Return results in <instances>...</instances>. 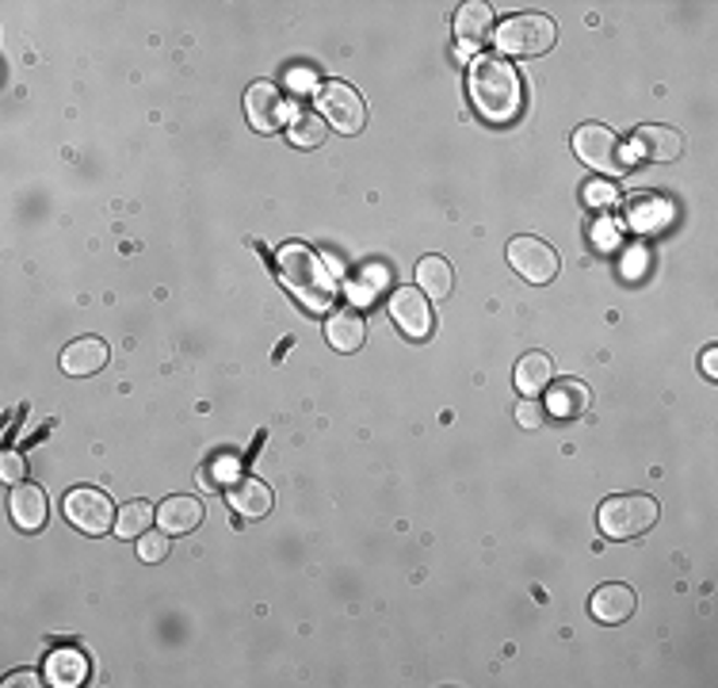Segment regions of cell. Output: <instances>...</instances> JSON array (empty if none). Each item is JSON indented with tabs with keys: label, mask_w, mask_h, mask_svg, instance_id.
<instances>
[{
	"label": "cell",
	"mask_w": 718,
	"mask_h": 688,
	"mask_svg": "<svg viewBox=\"0 0 718 688\" xmlns=\"http://www.w3.org/2000/svg\"><path fill=\"white\" fill-rule=\"evenodd\" d=\"M470 100L485 123H512L523 108V77L508 58L482 54L470 65Z\"/></svg>",
	"instance_id": "1"
},
{
	"label": "cell",
	"mask_w": 718,
	"mask_h": 688,
	"mask_svg": "<svg viewBox=\"0 0 718 688\" xmlns=\"http://www.w3.org/2000/svg\"><path fill=\"white\" fill-rule=\"evenodd\" d=\"M280 275L290 295H295L298 303L313 306V310H325L329 298H333V275H329V268L318 260V253L306 249V245H283Z\"/></svg>",
	"instance_id": "2"
},
{
	"label": "cell",
	"mask_w": 718,
	"mask_h": 688,
	"mask_svg": "<svg viewBox=\"0 0 718 688\" xmlns=\"http://www.w3.org/2000/svg\"><path fill=\"white\" fill-rule=\"evenodd\" d=\"M657 516H661V505L649 493H616L601 505L596 525L608 540H634L657 525Z\"/></svg>",
	"instance_id": "3"
},
{
	"label": "cell",
	"mask_w": 718,
	"mask_h": 688,
	"mask_svg": "<svg viewBox=\"0 0 718 688\" xmlns=\"http://www.w3.org/2000/svg\"><path fill=\"white\" fill-rule=\"evenodd\" d=\"M558 32H555V20L550 16H538V12H523V16H512L497 27L493 42L500 47V58L512 54V58H538L547 54L555 47Z\"/></svg>",
	"instance_id": "4"
},
{
	"label": "cell",
	"mask_w": 718,
	"mask_h": 688,
	"mask_svg": "<svg viewBox=\"0 0 718 688\" xmlns=\"http://www.w3.org/2000/svg\"><path fill=\"white\" fill-rule=\"evenodd\" d=\"M573 153L589 164V169L604 172V176H616V172L627 169V157H623V142H619L616 131L601 123H585L573 131Z\"/></svg>",
	"instance_id": "5"
},
{
	"label": "cell",
	"mask_w": 718,
	"mask_h": 688,
	"mask_svg": "<svg viewBox=\"0 0 718 688\" xmlns=\"http://www.w3.org/2000/svg\"><path fill=\"white\" fill-rule=\"evenodd\" d=\"M318 108L321 119L341 134H359L363 123H368V103L344 81H329V85L318 88Z\"/></svg>",
	"instance_id": "6"
},
{
	"label": "cell",
	"mask_w": 718,
	"mask_h": 688,
	"mask_svg": "<svg viewBox=\"0 0 718 688\" xmlns=\"http://www.w3.org/2000/svg\"><path fill=\"white\" fill-rule=\"evenodd\" d=\"M508 265L523 275L528 283H550L558 275V253L550 249L543 237H512L508 242Z\"/></svg>",
	"instance_id": "7"
},
{
	"label": "cell",
	"mask_w": 718,
	"mask_h": 688,
	"mask_svg": "<svg viewBox=\"0 0 718 688\" xmlns=\"http://www.w3.org/2000/svg\"><path fill=\"white\" fill-rule=\"evenodd\" d=\"M65 516H70V525L81 528V532L100 536L115 525L119 513H115V501H111L108 493L81 486V490H73L70 497H65Z\"/></svg>",
	"instance_id": "8"
},
{
	"label": "cell",
	"mask_w": 718,
	"mask_h": 688,
	"mask_svg": "<svg viewBox=\"0 0 718 688\" xmlns=\"http://www.w3.org/2000/svg\"><path fill=\"white\" fill-rule=\"evenodd\" d=\"M391 318L409 341H424L432 333V306L421 287H398L391 295Z\"/></svg>",
	"instance_id": "9"
},
{
	"label": "cell",
	"mask_w": 718,
	"mask_h": 688,
	"mask_svg": "<svg viewBox=\"0 0 718 688\" xmlns=\"http://www.w3.org/2000/svg\"><path fill=\"white\" fill-rule=\"evenodd\" d=\"M631 153L646 164H669L684 153V134L672 126H639L631 138Z\"/></svg>",
	"instance_id": "10"
},
{
	"label": "cell",
	"mask_w": 718,
	"mask_h": 688,
	"mask_svg": "<svg viewBox=\"0 0 718 688\" xmlns=\"http://www.w3.org/2000/svg\"><path fill=\"white\" fill-rule=\"evenodd\" d=\"M245 115H249L252 131H260V134L280 131L283 115H287V103H283L280 88H275L272 81H257V85L245 93Z\"/></svg>",
	"instance_id": "11"
},
{
	"label": "cell",
	"mask_w": 718,
	"mask_h": 688,
	"mask_svg": "<svg viewBox=\"0 0 718 688\" xmlns=\"http://www.w3.org/2000/svg\"><path fill=\"white\" fill-rule=\"evenodd\" d=\"M455 39H459L462 54H474V50H482L493 39V9L485 0H467L455 12Z\"/></svg>",
	"instance_id": "12"
},
{
	"label": "cell",
	"mask_w": 718,
	"mask_h": 688,
	"mask_svg": "<svg viewBox=\"0 0 718 688\" xmlns=\"http://www.w3.org/2000/svg\"><path fill=\"white\" fill-rule=\"evenodd\" d=\"M203 501L191 497V493H176V497H164V505L157 508V525L164 528L169 536H184V532H196L203 525Z\"/></svg>",
	"instance_id": "13"
},
{
	"label": "cell",
	"mask_w": 718,
	"mask_h": 688,
	"mask_svg": "<svg viewBox=\"0 0 718 688\" xmlns=\"http://www.w3.org/2000/svg\"><path fill=\"white\" fill-rule=\"evenodd\" d=\"M226 497H230V508H234L237 516H245V520H260V516H268L275 505V493L268 490V482H260V478H237L226 490Z\"/></svg>",
	"instance_id": "14"
},
{
	"label": "cell",
	"mask_w": 718,
	"mask_h": 688,
	"mask_svg": "<svg viewBox=\"0 0 718 688\" xmlns=\"http://www.w3.org/2000/svg\"><path fill=\"white\" fill-rule=\"evenodd\" d=\"M9 508H12V520H16L24 532H39V528L47 525V516H50L47 493H42L39 486H32V482H20L16 490H12Z\"/></svg>",
	"instance_id": "15"
},
{
	"label": "cell",
	"mask_w": 718,
	"mask_h": 688,
	"mask_svg": "<svg viewBox=\"0 0 718 688\" xmlns=\"http://www.w3.org/2000/svg\"><path fill=\"white\" fill-rule=\"evenodd\" d=\"M108 364V344L100 341V336H77L73 344H65L62 353V371L65 376H96V371Z\"/></svg>",
	"instance_id": "16"
},
{
	"label": "cell",
	"mask_w": 718,
	"mask_h": 688,
	"mask_svg": "<svg viewBox=\"0 0 718 688\" xmlns=\"http://www.w3.org/2000/svg\"><path fill=\"white\" fill-rule=\"evenodd\" d=\"M325 336L336 353H356L359 344L368 341V321H363L359 310H351V306L348 310H333L325 321Z\"/></svg>",
	"instance_id": "17"
},
{
	"label": "cell",
	"mask_w": 718,
	"mask_h": 688,
	"mask_svg": "<svg viewBox=\"0 0 718 688\" xmlns=\"http://www.w3.org/2000/svg\"><path fill=\"white\" fill-rule=\"evenodd\" d=\"M589 609H593V616L601 619V624H623V619H631L634 609H639V597L627 586H604L593 593Z\"/></svg>",
	"instance_id": "18"
},
{
	"label": "cell",
	"mask_w": 718,
	"mask_h": 688,
	"mask_svg": "<svg viewBox=\"0 0 718 688\" xmlns=\"http://www.w3.org/2000/svg\"><path fill=\"white\" fill-rule=\"evenodd\" d=\"M589 402H593V394H589V386L581 379H558V383L547 386L543 409L555 417H578L589 409Z\"/></svg>",
	"instance_id": "19"
},
{
	"label": "cell",
	"mask_w": 718,
	"mask_h": 688,
	"mask_svg": "<svg viewBox=\"0 0 718 688\" xmlns=\"http://www.w3.org/2000/svg\"><path fill=\"white\" fill-rule=\"evenodd\" d=\"M47 680L58 688H77L88 680V658L77 647H62L47 658Z\"/></svg>",
	"instance_id": "20"
},
{
	"label": "cell",
	"mask_w": 718,
	"mask_h": 688,
	"mask_svg": "<svg viewBox=\"0 0 718 688\" xmlns=\"http://www.w3.org/2000/svg\"><path fill=\"white\" fill-rule=\"evenodd\" d=\"M550 383H555V364H550V356H543V353L520 356V364H516V386H520L528 398L531 394H543Z\"/></svg>",
	"instance_id": "21"
},
{
	"label": "cell",
	"mask_w": 718,
	"mask_h": 688,
	"mask_svg": "<svg viewBox=\"0 0 718 688\" xmlns=\"http://www.w3.org/2000/svg\"><path fill=\"white\" fill-rule=\"evenodd\" d=\"M417 283H421V291L429 298H447L455 287V272L444 257H424L421 265H417Z\"/></svg>",
	"instance_id": "22"
},
{
	"label": "cell",
	"mask_w": 718,
	"mask_h": 688,
	"mask_svg": "<svg viewBox=\"0 0 718 688\" xmlns=\"http://www.w3.org/2000/svg\"><path fill=\"white\" fill-rule=\"evenodd\" d=\"M153 516H157V508L149 505V501H126L115 516L119 540H138V536H146L149 525H153Z\"/></svg>",
	"instance_id": "23"
},
{
	"label": "cell",
	"mask_w": 718,
	"mask_h": 688,
	"mask_svg": "<svg viewBox=\"0 0 718 688\" xmlns=\"http://www.w3.org/2000/svg\"><path fill=\"white\" fill-rule=\"evenodd\" d=\"M287 138H290V146H298V149H318L321 142L329 138V123L321 115H313V111H298V115L290 119Z\"/></svg>",
	"instance_id": "24"
},
{
	"label": "cell",
	"mask_w": 718,
	"mask_h": 688,
	"mask_svg": "<svg viewBox=\"0 0 718 688\" xmlns=\"http://www.w3.org/2000/svg\"><path fill=\"white\" fill-rule=\"evenodd\" d=\"M138 558L141 563H161V558H169V532L138 536Z\"/></svg>",
	"instance_id": "25"
},
{
	"label": "cell",
	"mask_w": 718,
	"mask_h": 688,
	"mask_svg": "<svg viewBox=\"0 0 718 688\" xmlns=\"http://www.w3.org/2000/svg\"><path fill=\"white\" fill-rule=\"evenodd\" d=\"M543 417H547L543 402H535V398L516 402V425H520V429H538V425H543Z\"/></svg>",
	"instance_id": "26"
},
{
	"label": "cell",
	"mask_w": 718,
	"mask_h": 688,
	"mask_svg": "<svg viewBox=\"0 0 718 688\" xmlns=\"http://www.w3.org/2000/svg\"><path fill=\"white\" fill-rule=\"evenodd\" d=\"M24 475H27L24 455H20V452H4V455H0V478H4V482L20 486V482H24Z\"/></svg>",
	"instance_id": "27"
},
{
	"label": "cell",
	"mask_w": 718,
	"mask_h": 688,
	"mask_svg": "<svg viewBox=\"0 0 718 688\" xmlns=\"http://www.w3.org/2000/svg\"><path fill=\"white\" fill-rule=\"evenodd\" d=\"M585 204L589 207H611L616 204V188L608 181H589L585 184Z\"/></svg>",
	"instance_id": "28"
},
{
	"label": "cell",
	"mask_w": 718,
	"mask_h": 688,
	"mask_svg": "<svg viewBox=\"0 0 718 688\" xmlns=\"http://www.w3.org/2000/svg\"><path fill=\"white\" fill-rule=\"evenodd\" d=\"M287 85L295 88V93H310V88L318 85V81H313L310 70H290V73H287Z\"/></svg>",
	"instance_id": "29"
},
{
	"label": "cell",
	"mask_w": 718,
	"mask_h": 688,
	"mask_svg": "<svg viewBox=\"0 0 718 688\" xmlns=\"http://www.w3.org/2000/svg\"><path fill=\"white\" fill-rule=\"evenodd\" d=\"M20 685L35 688V685H42V680H39V673H12V677L4 680V688H20Z\"/></svg>",
	"instance_id": "30"
},
{
	"label": "cell",
	"mask_w": 718,
	"mask_h": 688,
	"mask_svg": "<svg viewBox=\"0 0 718 688\" xmlns=\"http://www.w3.org/2000/svg\"><path fill=\"white\" fill-rule=\"evenodd\" d=\"M593 242L596 245H616V230H611V226H596L593 230Z\"/></svg>",
	"instance_id": "31"
},
{
	"label": "cell",
	"mask_w": 718,
	"mask_h": 688,
	"mask_svg": "<svg viewBox=\"0 0 718 688\" xmlns=\"http://www.w3.org/2000/svg\"><path fill=\"white\" fill-rule=\"evenodd\" d=\"M230 475H237V467H234V459H222L219 467H214V482H222V478H230Z\"/></svg>",
	"instance_id": "32"
},
{
	"label": "cell",
	"mask_w": 718,
	"mask_h": 688,
	"mask_svg": "<svg viewBox=\"0 0 718 688\" xmlns=\"http://www.w3.org/2000/svg\"><path fill=\"white\" fill-rule=\"evenodd\" d=\"M703 371H707L710 379L718 376V353H715V348H707V356H703Z\"/></svg>",
	"instance_id": "33"
}]
</instances>
